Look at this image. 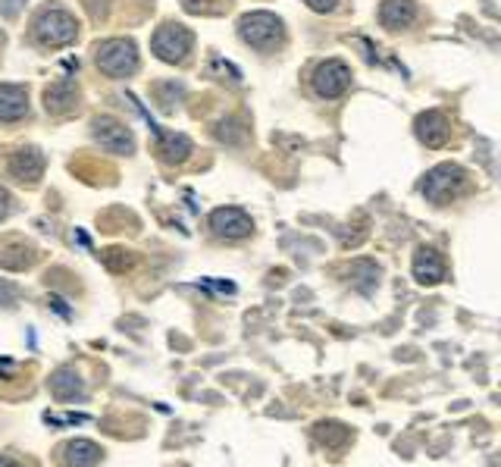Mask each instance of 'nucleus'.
<instances>
[{
  "label": "nucleus",
  "mask_w": 501,
  "mask_h": 467,
  "mask_svg": "<svg viewBox=\"0 0 501 467\" xmlns=\"http://www.w3.org/2000/svg\"><path fill=\"white\" fill-rule=\"evenodd\" d=\"M464 188H467V169L458 167V163H442V167L430 169V173L424 176V182H420L424 198L433 204L454 201Z\"/></svg>",
  "instance_id": "f257e3e1"
},
{
  "label": "nucleus",
  "mask_w": 501,
  "mask_h": 467,
  "mask_svg": "<svg viewBox=\"0 0 501 467\" xmlns=\"http://www.w3.org/2000/svg\"><path fill=\"white\" fill-rule=\"evenodd\" d=\"M239 32H241V38H245L250 48H257V50L279 48L282 38H286V29H282L279 16H273V13H263V10L241 16Z\"/></svg>",
  "instance_id": "f03ea898"
},
{
  "label": "nucleus",
  "mask_w": 501,
  "mask_h": 467,
  "mask_svg": "<svg viewBox=\"0 0 501 467\" xmlns=\"http://www.w3.org/2000/svg\"><path fill=\"white\" fill-rule=\"evenodd\" d=\"M138 67V48L129 38H110L97 48V69L107 78H125Z\"/></svg>",
  "instance_id": "7ed1b4c3"
},
{
  "label": "nucleus",
  "mask_w": 501,
  "mask_h": 467,
  "mask_svg": "<svg viewBox=\"0 0 501 467\" xmlns=\"http://www.w3.org/2000/svg\"><path fill=\"white\" fill-rule=\"evenodd\" d=\"M35 38L44 44V48H63V44L76 41L78 38V23L72 13L66 10H44L41 16L35 19Z\"/></svg>",
  "instance_id": "20e7f679"
},
{
  "label": "nucleus",
  "mask_w": 501,
  "mask_h": 467,
  "mask_svg": "<svg viewBox=\"0 0 501 467\" xmlns=\"http://www.w3.org/2000/svg\"><path fill=\"white\" fill-rule=\"evenodd\" d=\"M191 44H195L191 32L182 29V25H176V23L160 25V29L154 32V38H150L154 57H160L163 63H182L188 57Z\"/></svg>",
  "instance_id": "39448f33"
},
{
  "label": "nucleus",
  "mask_w": 501,
  "mask_h": 467,
  "mask_svg": "<svg viewBox=\"0 0 501 467\" xmlns=\"http://www.w3.org/2000/svg\"><path fill=\"white\" fill-rule=\"evenodd\" d=\"M210 229H214L220 239H248L250 233H254V220L245 214L241 207H216L214 214H210Z\"/></svg>",
  "instance_id": "423d86ee"
},
{
  "label": "nucleus",
  "mask_w": 501,
  "mask_h": 467,
  "mask_svg": "<svg viewBox=\"0 0 501 467\" xmlns=\"http://www.w3.org/2000/svg\"><path fill=\"white\" fill-rule=\"evenodd\" d=\"M351 85V69L342 60H323L314 69V91L320 97H339Z\"/></svg>",
  "instance_id": "0eeeda50"
},
{
  "label": "nucleus",
  "mask_w": 501,
  "mask_h": 467,
  "mask_svg": "<svg viewBox=\"0 0 501 467\" xmlns=\"http://www.w3.org/2000/svg\"><path fill=\"white\" fill-rule=\"evenodd\" d=\"M95 142L101 148L114 151V154H132L135 148V138L120 120H110V116H97L95 120Z\"/></svg>",
  "instance_id": "6e6552de"
},
{
  "label": "nucleus",
  "mask_w": 501,
  "mask_h": 467,
  "mask_svg": "<svg viewBox=\"0 0 501 467\" xmlns=\"http://www.w3.org/2000/svg\"><path fill=\"white\" fill-rule=\"evenodd\" d=\"M6 169H10L13 179L23 182V186H35L44 173V154L41 151H35V148H19V151H13L10 154Z\"/></svg>",
  "instance_id": "1a4fd4ad"
},
{
  "label": "nucleus",
  "mask_w": 501,
  "mask_h": 467,
  "mask_svg": "<svg viewBox=\"0 0 501 467\" xmlns=\"http://www.w3.org/2000/svg\"><path fill=\"white\" fill-rule=\"evenodd\" d=\"M150 133H154V148L157 154H160L163 163H169V167H176V163L188 160L191 154V142L186 135L179 133H167V129H160L157 123H150Z\"/></svg>",
  "instance_id": "9d476101"
},
{
  "label": "nucleus",
  "mask_w": 501,
  "mask_h": 467,
  "mask_svg": "<svg viewBox=\"0 0 501 467\" xmlns=\"http://www.w3.org/2000/svg\"><path fill=\"white\" fill-rule=\"evenodd\" d=\"M417 138L426 144V148H442V144L448 142V135H451V129H448V116L439 114V110H426V114L417 116Z\"/></svg>",
  "instance_id": "9b49d317"
},
{
  "label": "nucleus",
  "mask_w": 501,
  "mask_h": 467,
  "mask_svg": "<svg viewBox=\"0 0 501 467\" xmlns=\"http://www.w3.org/2000/svg\"><path fill=\"white\" fill-rule=\"evenodd\" d=\"M97 462H101V449L88 439H72L60 449L63 467H97Z\"/></svg>",
  "instance_id": "f8f14e48"
},
{
  "label": "nucleus",
  "mask_w": 501,
  "mask_h": 467,
  "mask_svg": "<svg viewBox=\"0 0 501 467\" xmlns=\"http://www.w3.org/2000/svg\"><path fill=\"white\" fill-rule=\"evenodd\" d=\"M29 114V97L19 85H0V123H16Z\"/></svg>",
  "instance_id": "ddd939ff"
},
{
  "label": "nucleus",
  "mask_w": 501,
  "mask_h": 467,
  "mask_svg": "<svg viewBox=\"0 0 501 467\" xmlns=\"http://www.w3.org/2000/svg\"><path fill=\"white\" fill-rule=\"evenodd\" d=\"M417 16V6L414 0H382L379 6V23L386 29H407Z\"/></svg>",
  "instance_id": "4468645a"
},
{
  "label": "nucleus",
  "mask_w": 501,
  "mask_h": 467,
  "mask_svg": "<svg viewBox=\"0 0 501 467\" xmlns=\"http://www.w3.org/2000/svg\"><path fill=\"white\" fill-rule=\"evenodd\" d=\"M414 279L420 286H436V282L445 279V264L433 248H424V252L414 258Z\"/></svg>",
  "instance_id": "2eb2a0df"
},
{
  "label": "nucleus",
  "mask_w": 501,
  "mask_h": 467,
  "mask_svg": "<svg viewBox=\"0 0 501 467\" xmlns=\"http://www.w3.org/2000/svg\"><path fill=\"white\" fill-rule=\"evenodd\" d=\"M76 101H78V91L72 82H57L44 91V104H48L50 114H72Z\"/></svg>",
  "instance_id": "dca6fc26"
},
{
  "label": "nucleus",
  "mask_w": 501,
  "mask_h": 467,
  "mask_svg": "<svg viewBox=\"0 0 501 467\" xmlns=\"http://www.w3.org/2000/svg\"><path fill=\"white\" fill-rule=\"evenodd\" d=\"M50 392L60 401H78L85 396L82 377H76L72 371H57L54 380H50Z\"/></svg>",
  "instance_id": "f3484780"
},
{
  "label": "nucleus",
  "mask_w": 501,
  "mask_h": 467,
  "mask_svg": "<svg viewBox=\"0 0 501 467\" xmlns=\"http://www.w3.org/2000/svg\"><path fill=\"white\" fill-rule=\"evenodd\" d=\"M104 264H107V270H114V273H125V270L135 267V254L125 252V248H107Z\"/></svg>",
  "instance_id": "a211bd4d"
},
{
  "label": "nucleus",
  "mask_w": 501,
  "mask_h": 467,
  "mask_svg": "<svg viewBox=\"0 0 501 467\" xmlns=\"http://www.w3.org/2000/svg\"><path fill=\"white\" fill-rule=\"evenodd\" d=\"M16 286H10L6 279H0V305H13L16 301Z\"/></svg>",
  "instance_id": "6ab92c4d"
},
{
  "label": "nucleus",
  "mask_w": 501,
  "mask_h": 467,
  "mask_svg": "<svg viewBox=\"0 0 501 467\" xmlns=\"http://www.w3.org/2000/svg\"><path fill=\"white\" fill-rule=\"evenodd\" d=\"M307 6H311V10H316V13H329V10H335V4H339V0H305Z\"/></svg>",
  "instance_id": "aec40b11"
},
{
  "label": "nucleus",
  "mask_w": 501,
  "mask_h": 467,
  "mask_svg": "<svg viewBox=\"0 0 501 467\" xmlns=\"http://www.w3.org/2000/svg\"><path fill=\"white\" fill-rule=\"evenodd\" d=\"M6 214H10V198H6V192L0 188V220H4Z\"/></svg>",
  "instance_id": "412c9836"
},
{
  "label": "nucleus",
  "mask_w": 501,
  "mask_h": 467,
  "mask_svg": "<svg viewBox=\"0 0 501 467\" xmlns=\"http://www.w3.org/2000/svg\"><path fill=\"white\" fill-rule=\"evenodd\" d=\"M0 467H23V464H16L13 458H0Z\"/></svg>",
  "instance_id": "4be33fe9"
}]
</instances>
